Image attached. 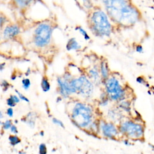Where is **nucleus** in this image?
<instances>
[{"label": "nucleus", "instance_id": "f257e3e1", "mask_svg": "<svg viewBox=\"0 0 154 154\" xmlns=\"http://www.w3.org/2000/svg\"><path fill=\"white\" fill-rule=\"evenodd\" d=\"M109 19L116 24L129 27L140 19V13L132 0H100Z\"/></svg>", "mask_w": 154, "mask_h": 154}, {"label": "nucleus", "instance_id": "f03ea898", "mask_svg": "<svg viewBox=\"0 0 154 154\" xmlns=\"http://www.w3.org/2000/svg\"><path fill=\"white\" fill-rule=\"evenodd\" d=\"M87 23L93 34L98 37H108L112 31V25L106 13L98 6L88 11Z\"/></svg>", "mask_w": 154, "mask_h": 154}, {"label": "nucleus", "instance_id": "7ed1b4c3", "mask_svg": "<svg viewBox=\"0 0 154 154\" xmlns=\"http://www.w3.org/2000/svg\"><path fill=\"white\" fill-rule=\"evenodd\" d=\"M93 111L88 105L76 103L72 111L71 118L74 124L80 128H86L90 126L93 121Z\"/></svg>", "mask_w": 154, "mask_h": 154}, {"label": "nucleus", "instance_id": "20e7f679", "mask_svg": "<svg viewBox=\"0 0 154 154\" xmlns=\"http://www.w3.org/2000/svg\"><path fill=\"white\" fill-rule=\"evenodd\" d=\"M53 28L48 22H42L38 24L34 31V42L40 48L48 45L51 39Z\"/></svg>", "mask_w": 154, "mask_h": 154}, {"label": "nucleus", "instance_id": "39448f33", "mask_svg": "<svg viewBox=\"0 0 154 154\" xmlns=\"http://www.w3.org/2000/svg\"><path fill=\"white\" fill-rule=\"evenodd\" d=\"M105 81V90L108 97L114 101L123 100L125 95V91L118 79L112 76L108 77Z\"/></svg>", "mask_w": 154, "mask_h": 154}, {"label": "nucleus", "instance_id": "423d86ee", "mask_svg": "<svg viewBox=\"0 0 154 154\" xmlns=\"http://www.w3.org/2000/svg\"><path fill=\"white\" fill-rule=\"evenodd\" d=\"M70 83L73 93H78L84 97H90L93 92L92 82L85 76L70 79Z\"/></svg>", "mask_w": 154, "mask_h": 154}, {"label": "nucleus", "instance_id": "0eeeda50", "mask_svg": "<svg viewBox=\"0 0 154 154\" xmlns=\"http://www.w3.org/2000/svg\"><path fill=\"white\" fill-rule=\"evenodd\" d=\"M119 131L122 134L134 140L140 139L144 135L143 126L132 120L123 122L119 126Z\"/></svg>", "mask_w": 154, "mask_h": 154}, {"label": "nucleus", "instance_id": "6e6552de", "mask_svg": "<svg viewBox=\"0 0 154 154\" xmlns=\"http://www.w3.org/2000/svg\"><path fill=\"white\" fill-rule=\"evenodd\" d=\"M100 129L103 136L108 138H114L119 134L117 127L111 122H102L100 124Z\"/></svg>", "mask_w": 154, "mask_h": 154}, {"label": "nucleus", "instance_id": "1a4fd4ad", "mask_svg": "<svg viewBox=\"0 0 154 154\" xmlns=\"http://www.w3.org/2000/svg\"><path fill=\"white\" fill-rule=\"evenodd\" d=\"M70 79H66L64 78L63 79L61 78H57L60 93L64 97H66L72 93H73L70 83Z\"/></svg>", "mask_w": 154, "mask_h": 154}, {"label": "nucleus", "instance_id": "9d476101", "mask_svg": "<svg viewBox=\"0 0 154 154\" xmlns=\"http://www.w3.org/2000/svg\"><path fill=\"white\" fill-rule=\"evenodd\" d=\"M20 29L17 25L9 24L7 25L4 29L2 34L4 38L9 39L16 36L20 33Z\"/></svg>", "mask_w": 154, "mask_h": 154}, {"label": "nucleus", "instance_id": "9b49d317", "mask_svg": "<svg viewBox=\"0 0 154 154\" xmlns=\"http://www.w3.org/2000/svg\"><path fill=\"white\" fill-rule=\"evenodd\" d=\"M37 1L38 0H10V2L16 8L24 10L29 7Z\"/></svg>", "mask_w": 154, "mask_h": 154}, {"label": "nucleus", "instance_id": "f8f14e48", "mask_svg": "<svg viewBox=\"0 0 154 154\" xmlns=\"http://www.w3.org/2000/svg\"><path fill=\"white\" fill-rule=\"evenodd\" d=\"M88 76L91 79L92 82L96 84H99L102 78L99 69L95 66L90 69L88 72Z\"/></svg>", "mask_w": 154, "mask_h": 154}, {"label": "nucleus", "instance_id": "ddd939ff", "mask_svg": "<svg viewBox=\"0 0 154 154\" xmlns=\"http://www.w3.org/2000/svg\"><path fill=\"white\" fill-rule=\"evenodd\" d=\"M100 73L101 78L105 80L109 77V69L108 66V64L105 61H103L100 63Z\"/></svg>", "mask_w": 154, "mask_h": 154}, {"label": "nucleus", "instance_id": "4468645a", "mask_svg": "<svg viewBox=\"0 0 154 154\" xmlns=\"http://www.w3.org/2000/svg\"><path fill=\"white\" fill-rule=\"evenodd\" d=\"M81 48V45L76 41L75 38H70L66 45V49L68 51L78 50Z\"/></svg>", "mask_w": 154, "mask_h": 154}, {"label": "nucleus", "instance_id": "2eb2a0df", "mask_svg": "<svg viewBox=\"0 0 154 154\" xmlns=\"http://www.w3.org/2000/svg\"><path fill=\"white\" fill-rule=\"evenodd\" d=\"M76 2L81 6L84 9L88 11L94 7V3L93 0H76Z\"/></svg>", "mask_w": 154, "mask_h": 154}, {"label": "nucleus", "instance_id": "dca6fc26", "mask_svg": "<svg viewBox=\"0 0 154 154\" xmlns=\"http://www.w3.org/2000/svg\"><path fill=\"white\" fill-rule=\"evenodd\" d=\"M35 116H34V113L32 112H31L27 114L26 116V120L25 121V123H26L28 126H29L31 128L34 127L35 125Z\"/></svg>", "mask_w": 154, "mask_h": 154}, {"label": "nucleus", "instance_id": "f3484780", "mask_svg": "<svg viewBox=\"0 0 154 154\" xmlns=\"http://www.w3.org/2000/svg\"><path fill=\"white\" fill-rule=\"evenodd\" d=\"M41 87L42 90L44 92H47L50 90V84L49 82L48 79L47 78V77L46 76H43L42 79V82H41Z\"/></svg>", "mask_w": 154, "mask_h": 154}, {"label": "nucleus", "instance_id": "a211bd4d", "mask_svg": "<svg viewBox=\"0 0 154 154\" xmlns=\"http://www.w3.org/2000/svg\"><path fill=\"white\" fill-rule=\"evenodd\" d=\"M9 141L12 146H16L20 142V139L16 135H11L8 137Z\"/></svg>", "mask_w": 154, "mask_h": 154}, {"label": "nucleus", "instance_id": "6ab92c4d", "mask_svg": "<svg viewBox=\"0 0 154 154\" xmlns=\"http://www.w3.org/2000/svg\"><path fill=\"white\" fill-rule=\"evenodd\" d=\"M76 29L78 31V32L84 37V38L86 40H88L90 38L89 35L88 34V33L87 32V31L82 28L81 27V26H78L76 28Z\"/></svg>", "mask_w": 154, "mask_h": 154}, {"label": "nucleus", "instance_id": "aec40b11", "mask_svg": "<svg viewBox=\"0 0 154 154\" xmlns=\"http://www.w3.org/2000/svg\"><path fill=\"white\" fill-rule=\"evenodd\" d=\"M22 85H23V88L25 90H27L29 88L30 85H31V82L30 80L28 78H25L22 80Z\"/></svg>", "mask_w": 154, "mask_h": 154}, {"label": "nucleus", "instance_id": "412c9836", "mask_svg": "<svg viewBox=\"0 0 154 154\" xmlns=\"http://www.w3.org/2000/svg\"><path fill=\"white\" fill-rule=\"evenodd\" d=\"M122 102H121L120 106V107L124 109L126 111H128V110L129 111L130 109V104L128 103V102H123V100H122Z\"/></svg>", "mask_w": 154, "mask_h": 154}, {"label": "nucleus", "instance_id": "4be33fe9", "mask_svg": "<svg viewBox=\"0 0 154 154\" xmlns=\"http://www.w3.org/2000/svg\"><path fill=\"white\" fill-rule=\"evenodd\" d=\"M47 153V149L45 143H42L39 146V153L46 154Z\"/></svg>", "mask_w": 154, "mask_h": 154}, {"label": "nucleus", "instance_id": "5701e85b", "mask_svg": "<svg viewBox=\"0 0 154 154\" xmlns=\"http://www.w3.org/2000/svg\"><path fill=\"white\" fill-rule=\"evenodd\" d=\"M12 125V122L11 121V120H7L5 122H4L2 123V128L4 129H8L10 128V127Z\"/></svg>", "mask_w": 154, "mask_h": 154}, {"label": "nucleus", "instance_id": "b1692460", "mask_svg": "<svg viewBox=\"0 0 154 154\" xmlns=\"http://www.w3.org/2000/svg\"><path fill=\"white\" fill-rule=\"evenodd\" d=\"M15 91H16V93L18 94V97H19L20 99H21V100H24V101H25V102H29V99H28L27 97H26L23 94H22L21 93L19 92L17 90H15Z\"/></svg>", "mask_w": 154, "mask_h": 154}, {"label": "nucleus", "instance_id": "393cba45", "mask_svg": "<svg viewBox=\"0 0 154 154\" xmlns=\"http://www.w3.org/2000/svg\"><path fill=\"white\" fill-rule=\"evenodd\" d=\"M52 122H53L54 124H55V125H58V126H61V127H62V128H64V127L63 123L61 120H58V119H56V118H53V119H52Z\"/></svg>", "mask_w": 154, "mask_h": 154}, {"label": "nucleus", "instance_id": "a878e982", "mask_svg": "<svg viewBox=\"0 0 154 154\" xmlns=\"http://www.w3.org/2000/svg\"><path fill=\"white\" fill-rule=\"evenodd\" d=\"M7 104L10 106V107H14V106H15V105H16V103L10 98V97H9V98H8L7 99Z\"/></svg>", "mask_w": 154, "mask_h": 154}, {"label": "nucleus", "instance_id": "bb28decb", "mask_svg": "<svg viewBox=\"0 0 154 154\" xmlns=\"http://www.w3.org/2000/svg\"><path fill=\"white\" fill-rule=\"evenodd\" d=\"M7 18L4 16L0 15V28H1L6 22Z\"/></svg>", "mask_w": 154, "mask_h": 154}, {"label": "nucleus", "instance_id": "cd10ccee", "mask_svg": "<svg viewBox=\"0 0 154 154\" xmlns=\"http://www.w3.org/2000/svg\"><path fill=\"white\" fill-rule=\"evenodd\" d=\"M16 103H17L20 102V99L18 96H16V95H11L10 97Z\"/></svg>", "mask_w": 154, "mask_h": 154}, {"label": "nucleus", "instance_id": "c85d7f7f", "mask_svg": "<svg viewBox=\"0 0 154 154\" xmlns=\"http://www.w3.org/2000/svg\"><path fill=\"white\" fill-rule=\"evenodd\" d=\"M1 85L2 86V87L5 88V91H6L7 90V88L9 87L10 84H9V83L7 81H3L2 84H1Z\"/></svg>", "mask_w": 154, "mask_h": 154}, {"label": "nucleus", "instance_id": "c756f323", "mask_svg": "<svg viewBox=\"0 0 154 154\" xmlns=\"http://www.w3.org/2000/svg\"><path fill=\"white\" fill-rule=\"evenodd\" d=\"M10 131L11 132L14 133V134H16L18 133L17 128L15 125H11V126L10 127Z\"/></svg>", "mask_w": 154, "mask_h": 154}, {"label": "nucleus", "instance_id": "7c9ffc66", "mask_svg": "<svg viewBox=\"0 0 154 154\" xmlns=\"http://www.w3.org/2000/svg\"><path fill=\"white\" fill-rule=\"evenodd\" d=\"M7 115L9 116V117H13V109L11 107H10L8 108L7 109Z\"/></svg>", "mask_w": 154, "mask_h": 154}, {"label": "nucleus", "instance_id": "2f4dec72", "mask_svg": "<svg viewBox=\"0 0 154 154\" xmlns=\"http://www.w3.org/2000/svg\"><path fill=\"white\" fill-rule=\"evenodd\" d=\"M136 51L138 52H139V53L143 52V49L142 46H141V45H137V47H136Z\"/></svg>", "mask_w": 154, "mask_h": 154}, {"label": "nucleus", "instance_id": "473e14b6", "mask_svg": "<svg viewBox=\"0 0 154 154\" xmlns=\"http://www.w3.org/2000/svg\"><path fill=\"white\" fill-rule=\"evenodd\" d=\"M5 65V63H0V71H2L4 69V66Z\"/></svg>", "mask_w": 154, "mask_h": 154}, {"label": "nucleus", "instance_id": "72a5a7b5", "mask_svg": "<svg viewBox=\"0 0 154 154\" xmlns=\"http://www.w3.org/2000/svg\"><path fill=\"white\" fill-rule=\"evenodd\" d=\"M149 146H150V147H151V149H152V150L153 151V152H154V146L153 145V144H149Z\"/></svg>", "mask_w": 154, "mask_h": 154}, {"label": "nucleus", "instance_id": "f704fd0d", "mask_svg": "<svg viewBox=\"0 0 154 154\" xmlns=\"http://www.w3.org/2000/svg\"><path fill=\"white\" fill-rule=\"evenodd\" d=\"M3 118V114H2V112L0 111V119Z\"/></svg>", "mask_w": 154, "mask_h": 154}, {"label": "nucleus", "instance_id": "c9c22d12", "mask_svg": "<svg viewBox=\"0 0 154 154\" xmlns=\"http://www.w3.org/2000/svg\"><path fill=\"white\" fill-rule=\"evenodd\" d=\"M40 134H41V135H43V134H44V132H43V131H42V132H40Z\"/></svg>", "mask_w": 154, "mask_h": 154}, {"label": "nucleus", "instance_id": "e433bc0d", "mask_svg": "<svg viewBox=\"0 0 154 154\" xmlns=\"http://www.w3.org/2000/svg\"><path fill=\"white\" fill-rule=\"evenodd\" d=\"M0 40H1V36H0Z\"/></svg>", "mask_w": 154, "mask_h": 154}]
</instances>
